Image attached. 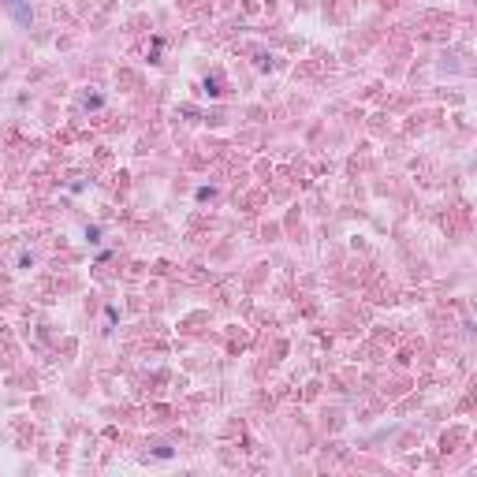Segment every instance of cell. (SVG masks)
I'll list each match as a JSON object with an SVG mask.
<instances>
[{"instance_id":"6da1fadb","label":"cell","mask_w":477,"mask_h":477,"mask_svg":"<svg viewBox=\"0 0 477 477\" xmlns=\"http://www.w3.org/2000/svg\"><path fill=\"white\" fill-rule=\"evenodd\" d=\"M4 4L12 8V12H15V19H19V23H30V12L23 8V0H4Z\"/></svg>"}]
</instances>
